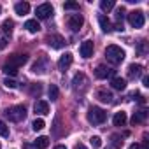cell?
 I'll use <instances>...</instances> for the list:
<instances>
[{"mask_svg": "<svg viewBox=\"0 0 149 149\" xmlns=\"http://www.w3.org/2000/svg\"><path fill=\"white\" fill-rule=\"evenodd\" d=\"M125 51L119 47V46H107V49H105V58L112 63V65H118V63H121L123 60H125Z\"/></svg>", "mask_w": 149, "mask_h": 149, "instance_id": "1", "label": "cell"}, {"mask_svg": "<svg viewBox=\"0 0 149 149\" xmlns=\"http://www.w3.org/2000/svg\"><path fill=\"white\" fill-rule=\"evenodd\" d=\"M4 114H6V118H7L9 121L19 123V121H23V119L26 118V109H25V105H14V107L6 109Z\"/></svg>", "mask_w": 149, "mask_h": 149, "instance_id": "2", "label": "cell"}, {"mask_svg": "<svg viewBox=\"0 0 149 149\" xmlns=\"http://www.w3.org/2000/svg\"><path fill=\"white\" fill-rule=\"evenodd\" d=\"M107 119V112L100 107H90L88 109V121L91 125H102Z\"/></svg>", "mask_w": 149, "mask_h": 149, "instance_id": "3", "label": "cell"}, {"mask_svg": "<svg viewBox=\"0 0 149 149\" xmlns=\"http://www.w3.org/2000/svg\"><path fill=\"white\" fill-rule=\"evenodd\" d=\"M128 23L133 26V28H142L144 23H146V16L142 11H132L128 14Z\"/></svg>", "mask_w": 149, "mask_h": 149, "instance_id": "4", "label": "cell"}, {"mask_svg": "<svg viewBox=\"0 0 149 149\" xmlns=\"http://www.w3.org/2000/svg\"><path fill=\"white\" fill-rule=\"evenodd\" d=\"M28 61V54H21V53H14V54H11L9 58H7V61H6V65H11V67H14V68H19V67H23L25 63Z\"/></svg>", "mask_w": 149, "mask_h": 149, "instance_id": "5", "label": "cell"}, {"mask_svg": "<svg viewBox=\"0 0 149 149\" xmlns=\"http://www.w3.org/2000/svg\"><path fill=\"white\" fill-rule=\"evenodd\" d=\"M83 23H84V18H83L81 14H70V16L67 18V26H68L72 32H77V30H81Z\"/></svg>", "mask_w": 149, "mask_h": 149, "instance_id": "6", "label": "cell"}, {"mask_svg": "<svg viewBox=\"0 0 149 149\" xmlns=\"http://www.w3.org/2000/svg\"><path fill=\"white\" fill-rule=\"evenodd\" d=\"M53 6L51 4H40L37 9H35V14H37V18L39 19H47V18H51L53 16Z\"/></svg>", "mask_w": 149, "mask_h": 149, "instance_id": "7", "label": "cell"}, {"mask_svg": "<svg viewBox=\"0 0 149 149\" xmlns=\"http://www.w3.org/2000/svg\"><path fill=\"white\" fill-rule=\"evenodd\" d=\"M114 76V70L109 68L107 65H98L95 68V77L97 79H107V77H112Z\"/></svg>", "mask_w": 149, "mask_h": 149, "instance_id": "8", "label": "cell"}, {"mask_svg": "<svg viewBox=\"0 0 149 149\" xmlns=\"http://www.w3.org/2000/svg\"><path fill=\"white\" fill-rule=\"evenodd\" d=\"M46 42H47V46H51L53 49H60V47L65 46V39H63L61 35H47V37H46Z\"/></svg>", "mask_w": 149, "mask_h": 149, "instance_id": "9", "label": "cell"}, {"mask_svg": "<svg viewBox=\"0 0 149 149\" xmlns=\"http://www.w3.org/2000/svg\"><path fill=\"white\" fill-rule=\"evenodd\" d=\"M72 61H74V56H72L70 53H65V54H61L60 60H58V68H60L61 72H65V70L72 65Z\"/></svg>", "mask_w": 149, "mask_h": 149, "instance_id": "10", "label": "cell"}, {"mask_svg": "<svg viewBox=\"0 0 149 149\" xmlns=\"http://www.w3.org/2000/svg\"><path fill=\"white\" fill-rule=\"evenodd\" d=\"M142 65H139V63H132V65H128V77L130 79H137V77H140L142 76Z\"/></svg>", "mask_w": 149, "mask_h": 149, "instance_id": "11", "label": "cell"}, {"mask_svg": "<svg viewBox=\"0 0 149 149\" xmlns=\"http://www.w3.org/2000/svg\"><path fill=\"white\" fill-rule=\"evenodd\" d=\"M79 53H81L83 58H90L93 54V42L91 40H84L81 44V47H79Z\"/></svg>", "mask_w": 149, "mask_h": 149, "instance_id": "12", "label": "cell"}, {"mask_svg": "<svg viewBox=\"0 0 149 149\" xmlns=\"http://www.w3.org/2000/svg\"><path fill=\"white\" fill-rule=\"evenodd\" d=\"M33 111H35V114L46 116V114L49 112V104H47L46 100H37L35 105H33Z\"/></svg>", "mask_w": 149, "mask_h": 149, "instance_id": "13", "label": "cell"}, {"mask_svg": "<svg viewBox=\"0 0 149 149\" xmlns=\"http://www.w3.org/2000/svg\"><path fill=\"white\" fill-rule=\"evenodd\" d=\"M47 65H49L47 58H46V56H42V58H40V60H39V61L32 67V70H33L35 74H44V72L47 70Z\"/></svg>", "mask_w": 149, "mask_h": 149, "instance_id": "14", "label": "cell"}, {"mask_svg": "<svg viewBox=\"0 0 149 149\" xmlns=\"http://www.w3.org/2000/svg\"><path fill=\"white\" fill-rule=\"evenodd\" d=\"M86 76L84 74H76V77H74V81H72V84H74V90H84L86 88Z\"/></svg>", "mask_w": 149, "mask_h": 149, "instance_id": "15", "label": "cell"}, {"mask_svg": "<svg viewBox=\"0 0 149 149\" xmlns=\"http://www.w3.org/2000/svg\"><path fill=\"white\" fill-rule=\"evenodd\" d=\"M146 118H147V111H146V109H140V111L133 112V116H132V125H133V126H135V125H140V123L146 121Z\"/></svg>", "mask_w": 149, "mask_h": 149, "instance_id": "16", "label": "cell"}, {"mask_svg": "<svg viewBox=\"0 0 149 149\" xmlns=\"http://www.w3.org/2000/svg\"><path fill=\"white\" fill-rule=\"evenodd\" d=\"M98 23H100V28H102V32L109 33V32L112 30V23H111V19H109L105 14H100V16H98Z\"/></svg>", "mask_w": 149, "mask_h": 149, "instance_id": "17", "label": "cell"}, {"mask_svg": "<svg viewBox=\"0 0 149 149\" xmlns=\"http://www.w3.org/2000/svg\"><path fill=\"white\" fill-rule=\"evenodd\" d=\"M97 98H98L100 102H104V104H111L114 97H112V93L107 91V90H98V91H97Z\"/></svg>", "mask_w": 149, "mask_h": 149, "instance_id": "18", "label": "cell"}, {"mask_svg": "<svg viewBox=\"0 0 149 149\" xmlns=\"http://www.w3.org/2000/svg\"><path fill=\"white\" fill-rule=\"evenodd\" d=\"M13 28H14V21H13V19H6V21L2 23V32H4V39H6V40H7V37H11Z\"/></svg>", "mask_w": 149, "mask_h": 149, "instance_id": "19", "label": "cell"}, {"mask_svg": "<svg viewBox=\"0 0 149 149\" xmlns=\"http://www.w3.org/2000/svg\"><path fill=\"white\" fill-rule=\"evenodd\" d=\"M112 123H114V126H125L126 125V112H123V111L116 112L112 118Z\"/></svg>", "mask_w": 149, "mask_h": 149, "instance_id": "20", "label": "cell"}, {"mask_svg": "<svg viewBox=\"0 0 149 149\" xmlns=\"http://www.w3.org/2000/svg\"><path fill=\"white\" fill-rule=\"evenodd\" d=\"M14 11H16V14L25 16V14H28V11H30V4H28V2H18V4L14 6Z\"/></svg>", "mask_w": 149, "mask_h": 149, "instance_id": "21", "label": "cell"}, {"mask_svg": "<svg viewBox=\"0 0 149 149\" xmlns=\"http://www.w3.org/2000/svg\"><path fill=\"white\" fill-rule=\"evenodd\" d=\"M111 86H112L114 90L123 91V90L126 88V79H123V77H112V79H111Z\"/></svg>", "mask_w": 149, "mask_h": 149, "instance_id": "22", "label": "cell"}, {"mask_svg": "<svg viewBox=\"0 0 149 149\" xmlns=\"http://www.w3.org/2000/svg\"><path fill=\"white\" fill-rule=\"evenodd\" d=\"M25 28H26L30 33H37V32L40 30V25H39L37 19H28V21L25 23Z\"/></svg>", "mask_w": 149, "mask_h": 149, "instance_id": "23", "label": "cell"}, {"mask_svg": "<svg viewBox=\"0 0 149 149\" xmlns=\"http://www.w3.org/2000/svg\"><path fill=\"white\" fill-rule=\"evenodd\" d=\"M47 146H49V139H47V137H39V139L32 144L33 149H46Z\"/></svg>", "mask_w": 149, "mask_h": 149, "instance_id": "24", "label": "cell"}, {"mask_svg": "<svg viewBox=\"0 0 149 149\" xmlns=\"http://www.w3.org/2000/svg\"><path fill=\"white\" fill-rule=\"evenodd\" d=\"M53 135L54 137H60L61 135V126H60V116L54 118V123H53Z\"/></svg>", "mask_w": 149, "mask_h": 149, "instance_id": "25", "label": "cell"}, {"mask_svg": "<svg viewBox=\"0 0 149 149\" xmlns=\"http://www.w3.org/2000/svg\"><path fill=\"white\" fill-rule=\"evenodd\" d=\"M112 7H114V0H102V2H100V9H102L104 13L111 11Z\"/></svg>", "mask_w": 149, "mask_h": 149, "instance_id": "26", "label": "cell"}, {"mask_svg": "<svg viewBox=\"0 0 149 149\" xmlns=\"http://www.w3.org/2000/svg\"><path fill=\"white\" fill-rule=\"evenodd\" d=\"M2 70H4V74H6V76H11V77H14L16 74H18V68H14V67H11V65H6V63H4Z\"/></svg>", "mask_w": 149, "mask_h": 149, "instance_id": "27", "label": "cell"}, {"mask_svg": "<svg viewBox=\"0 0 149 149\" xmlns=\"http://www.w3.org/2000/svg\"><path fill=\"white\" fill-rule=\"evenodd\" d=\"M58 97H60L58 86H56V84H51V86H49V98H51V100H58Z\"/></svg>", "mask_w": 149, "mask_h": 149, "instance_id": "28", "label": "cell"}, {"mask_svg": "<svg viewBox=\"0 0 149 149\" xmlns=\"http://www.w3.org/2000/svg\"><path fill=\"white\" fill-rule=\"evenodd\" d=\"M44 126H46V123H44V119H42V118H39V119H35V121L32 123V128H33L35 132H40Z\"/></svg>", "mask_w": 149, "mask_h": 149, "instance_id": "29", "label": "cell"}, {"mask_svg": "<svg viewBox=\"0 0 149 149\" xmlns=\"http://www.w3.org/2000/svg\"><path fill=\"white\" fill-rule=\"evenodd\" d=\"M40 93H42V84H40V83L32 84V88H30V95H40Z\"/></svg>", "mask_w": 149, "mask_h": 149, "instance_id": "30", "label": "cell"}, {"mask_svg": "<svg viewBox=\"0 0 149 149\" xmlns=\"http://www.w3.org/2000/svg\"><path fill=\"white\" fill-rule=\"evenodd\" d=\"M111 140H112V144H114V147H116V149H119V147L123 146V139H121L119 135H116V133H114V135H111Z\"/></svg>", "mask_w": 149, "mask_h": 149, "instance_id": "31", "label": "cell"}, {"mask_svg": "<svg viewBox=\"0 0 149 149\" xmlns=\"http://www.w3.org/2000/svg\"><path fill=\"white\" fill-rule=\"evenodd\" d=\"M90 144H91V147H93V149H98V147L102 146V139H100L98 135H95V137H91V139H90Z\"/></svg>", "mask_w": 149, "mask_h": 149, "instance_id": "32", "label": "cell"}, {"mask_svg": "<svg viewBox=\"0 0 149 149\" xmlns=\"http://www.w3.org/2000/svg\"><path fill=\"white\" fill-rule=\"evenodd\" d=\"M63 9L65 11H77L79 9V4L77 2H65L63 4Z\"/></svg>", "mask_w": 149, "mask_h": 149, "instance_id": "33", "label": "cell"}, {"mask_svg": "<svg viewBox=\"0 0 149 149\" xmlns=\"http://www.w3.org/2000/svg\"><path fill=\"white\" fill-rule=\"evenodd\" d=\"M0 137H9V126L0 119Z\"/></svg>", "mask_w": 149, "mask_h": 149, "instance_id": "34", "label": "cell"}, {"mask_svg": "<svg viewBox=\"0 0 149 149\" xmlns=\"http://www.w3.org/2000/svg\"><path fill=\"white\" fill-rule=\"evenodd\" d=\"M123 18H125V7H119L116 11V19H118L119 25H123Z\"/></svg>", "mask_w": 149, "mask_h": 149, "instance_id": "35", "label": "cell"}, {"mask_svg": "<svg viewBox=\"0 0 149 149\" xmlns=\"http://www.w3.org/2000/svg\"><path fill=\"white\" fill-rule=\"evenodd\" d=\"M4 84H6V88H11V90L18 88V83H16L14 79H9V77H6V79H4Z\"/></svg>", "mask_w": 149, "mask_h": 149, "instance_id": "36", "label": "cell"}, {"mask_svg": "<svg viewBox=\"0 0 149 149\" xmlns=\"http://www.w3.org/2000/svg\"><path fill=\"white\" fill-rule=\"evenodd\" d=\"M137 51H139V54H140V56H144V54H146V40H140V42H139Z\"/></svg>", "mask_w": 149, "mask_h": 149, "instance_id": "37", "label": "cell"}, {"mask_svg": "<svg viewBox=\"0 0 149 149\" xmlns=\"http://www.w3.org/2000/svg\"><path fill=\"white\" fill-rule=\"evenodd\" d=\"M128 149H146V147H144L142 144H132V146H130Z\"/></svg>", "mask_w": 149, "mask_h": 149, "instance_id": "38", "label": "cell"}, {"mask_svg": "<svg viewBox=\"0 0 149 149\" xmlns=\"http://www.w3.org/2000/svg\"><path fill=\"white\" fill-rule=\"evenodd\" d=\"M142 83H144V86H149V77L144 76V77H142Z\"/></svg>", "mask_w": 149, "mask_h": 149, "instance_id": "39", "label": "cell"}, {"mask_svg": "<svg viewBox=\"0 0 149 149\" xmlns=\"http://www.w3.org/2000/svg\"><path fill=\"white\" fill-rule=\"evenodd\" d=\"M74 149H86V146L84 144H76V147H74Z\"/></svg>", "mask_w": 149, "mask_h": 149, "instance_id": "40", "label": "cell"}, {"mask_svg": "<svg viewBox=\"0 0 149 149\" xmlns=\"http://www.w3.org/2000/svg\"><path fill=\"white\" fill-rule=\"evenodd\" d=\"M54 149H67V147H65V146H61V144H60V146H56V147H54Z\"/></svg>", "mask_w": 149, "mask_h": 149, "instance_id": "41", "label": "cell"}, {"mask_svg": "<svg viewBox=\"0 0 149 149\" xmlns=\"http://www.w3.org/2000/svg\"><path fill=\"white\" fill-rule=\"evenodd\" d=\"M0 13H2V7H0Z\"/></svg>", "mask_w": 149, "mask_h": 149, "instance_id": "42", "label": "cell"}]
</instances>
